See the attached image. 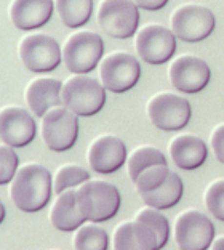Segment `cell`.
<instances>
[{
	"mask_svg": "<svg viewBox=\"0 0 224 250\" xmlns=\"http://www.w3.org/2000/svg\"><path fill=\"white\" fill-rule=\"evenodd\" d=\"M43 141L51 151H67L76 145L79 136L77 114L67 107H53L42 121Z\"/></svg>",
	"mask_w": 224,
	"mask_h": 250,
	"instance_id": "cell-7",
	"label": "cell"
},
{
	"mask_svg": "<svg viewBox=\"0 0 224 250\" xmlns=\"http://www.w3.org/2000/svg\"><path fill=\"white\" fill-rule=\"evenodd\" d=\"M213 249H224V237H221V239L215 241V244H213Z\"/></svg>",
	"mask_w": 224,
	"mask_h": 250,
	"instance_id": "cell-32",
	"label": "cell"
},
{
	"mask_svg": "<svg viewBox=\"0 0 224 250\" xmlns=\"http://www.w3.org/2000/svg\"><path fill=\"white\" fill-rule=\"evenodd\" d=\"M175 239L181 249H208L215 239V225L206 215L187 210L176 218Z\"/></svg>",
	"mask_w": 224,
	"mask_h": 250,
	"instance_id": "cell-12",
	"label": "cell"
},
{
	"mask_svg": "<svg viewBox=\"0 0 224 250\" xmlns=\"http://www.w3.org/2000/svg\"><path fill=\"white\" fill-rule=\"evenodd\" d=\"M37 124L26 109L18 106H8L0 116V136L5 145L24 147L36 138Z\"/></svg>",
	"mask_w": 224,
	"mask_h": 250,
	"instance_id": "cell-14",
	"label": "cell"
},
{
	"mask_svg": "<svg viewBox=\"0 0 224 250\" xmlns=\"http://www.w3.org/2000/svg\"><path fill=\"white\" fill-rule=\"evenodd\" d=\"M53 0H15L10 16L13 24L21 31H34L50 21L55 8Z\"/></svg>",
	"mask_w": 224,
	"mask_h": 250,
	"instance_id": "cell-16",
	"label": "cell"
},
{
	"mask_svg": "<svg viewBox=\"0 0 224 250\" xmlns=\"http://www.w3.org/2000/svg\"><path fill=\"white\" fill-rule=\"evenodd\" d=\"M211 77L208 64L197 56L186 55L170 66L171 85L183 93H199L208 85Z\"/></svg>",
	"mask_w": 224,
	"mask_h": 250,
	"instance_id": "cell-13",
	"label": "cell"
},
{
	"mask_svg": "<svg viewBox=\"0 0 224 250\" xmlns=\"http://www.w3.org/2000/svg\"><path fill=\"white\" fill-rule=\"evenodd\" d=\"M141 197L147 206L159 210H166L176 206L183 197V181L175 172H170L166 180L156 189L141 192Z\"/></svg>",
	"mask_w": 224,
	"mask_h": 250,
	"instance_id": "cell-21",
	"label": "cell"
},
{
	"mask_svg": "<svg viewBox=\"0 0 224 250\" xmlns=\"http://www.w3.org/2000/svg\"><path fill=\"white\" fill-rule=\"evenodd\" d=\"M157 164H166V159L162 151L152 146H143L136 149L128 159V173L131 180H136L146 168L157 166Z\"/></svg>",
	"mask_w": 224,
	"mask_h": 250,
	"instance_id": "cell-23",
	"label": "cell"
},
{
	"mask_svg": "<svg viewBox=\"0 0 224 250\" xmlns=\"http://www.w3.org/2000/svg\"><path fill=\"white\" fill-rule=\"evenodd\" d=\"M136 52L149 64H163L176 52V36L160 24H149L138 32Z\"/></svg>",
	"mask_w": 224,
	"mask_h": 250,
	"instance_id": "cell-11",
	"label": "cell"
},
{
	"mask_svg": "<svg viewBox=\"0 0 224 250\" xmlns=\"http://www.w3.org/2000/svg\"><path fill=\"white\" fill-rule=\"evenodd\" d=\"M61 93L62 87L58 79L42 77L29 83L26 90V100L34 114L37 117H43L50 109L61 104Z\"/></svg>",
	"mask_w": 224,
	"mask_h": 250,
	"instance_id": "cell-17",
	"label": "cell"
},
{
	"mask_svg": "<svg viewBox=\"0 0 224 250\" xmlns=\"http://www.w3.org/2000/svg\"><path fill=\"white\" fill-rule=\"evenodd\" d=\"M211 147H213L218 161L224 164V124L216 127L213 135H211Z\"/></svg>",
	"mask_w": 224,
	"mask_h": 250,
	"instance_id": "cell-30",
	"label": "cell"
},
{
	"mask_svg": "<svg viewBox=\"0 0 224 250\" xmlns=\"http://www.w3.org/2000/svg\"><path fill=\"white\" fill-rule=\"evenodd\" d=\"M51 186L53 183L48 168L39 164H27L16 172L10 194L20 210L32 213L42 210L50 202Z\"/></svg>",
	"mask_w": 224,
	"mask_h": 250,
	"instance_id": "cell-1",
	"label": "cell"
},
{
	"mask_svg": "<svg viewBox=\"0 0 224 250\" xmlns=\"http://www.w3.org/2000/svg\"><path fill=\"white\" fill-rule=\"evenodd\" d=\"M88 180H90V173L87 172V168L80 166H64L56 173L53 181V189L56 194H61V192L82 185Z\"/></svg>",
	"mask_w": 224,
	"mask_h": 250,
	"instance_id": "cell-24",
	"label": "cell"
},
{
	"mask_svg": "<svg viewBox=\"0 0 224 250\" xmlns=\"http://www.w3.org/2000/svg\"><path fill=\"white\" fill-rule=\"evenodd\" d=\"M77 204L87 221H107L120 208V192L107 181H85L77 189Z\"/></svg>",
	"mask_w": 224,
	"mask_h": 250,
	"instance_id": "cell-2",
	"label": "cell"
},
{
	"mask_svg": "<svg viewBox=\"0 0 224 250\" xmlns=\"http://www.w3.org/2000/svg\"><path fill=\"white\" fill-rule=\"evenodd\" d=\"M50 218L56 229L64 232L77 229L85 223L87 218L83 217V213L79 208L76 189H67L58 194V199L51 208Z\"/></svg>",
	"mask_w": 224,
	"mask_h": 250,
	"instance_id": "cell-20",
	"label": "cell"
},
{
	"mask_svg": "<svg viewBox=\"0 0 224 250\" xmlns=\"http://www.w3.org/2000/svg\"><path fill=\"white\" fill-rule=\"evenodd\" d=\"M104 88L96 79L79 74L62 85V104L77 116H95L106 103Z\"/></svg>",
	"mask_w": 224,
	"mask_h": 250,
	"instance_id": "cell-3",
	"label": "cell"
},
{
	"mask_svg": "<svg viewBox=\"0 0 224 250\" xmlns=\"http://www.w3.org/2000/svg\"><path fill=\"white\" fill-rule=\"evenodd\" d=\"M18 168V156L13 146L5 145L0 147V185H7L15 178Z\"/></svg>",
	"mask_w": 224,
	"mask_h": 250,
	"instance_id": "cell-29",
	"label": "cell"
},
{
	"mask_svg": "<svg viewBox=\"0 0 224 250\" xmlns=\"http://www.w3.org/2000/svg\"><path fill=\"white\" fill-rule=\"evenodd\" d=\"M127 161V146L117 136H100L90 146L88 162L96 173H114Z\"/></svg>",
	"mask_w": 224,
	"mask_h": 250,
	"instance_id": "cell-15",
	"label": "cell"
},
{
	"mask_svg": "<svg viewBox=\"0 0 224 250\" xmlns=\"http://www.w3.org/2000/svg\"><path fill=\"white\" fill-rule=\"evenodd\" d=\"M114 249H160V244L156 231L136 220L120 225L116 229Z\"/></svg>",
	"mask_w": 224,
	"mask_h": 250,
	"instance_id": "cell-19",
	"label": "cell"
},
{
	"mask_svg": "<svg viewBox=\"0 0 224 250\" xmlns=\"http://www.w3.org/2000/svg\"><path fill=\"white\" fill-rule=\"evenodd\" d=\"M133 2H135L140 8L156 11V10L163 8L165 5L168 3V0H133Z\"/></svg>",
	"mask_w": 224,
	"mask_h": 250,
	"instance_id": "cell-31",
	"label": "cell"
},
{
	"mask_svg": "<svg viewBox=\"0 0 224 250\" xmlns=\"http://www.w3.org/2000/svg\"><path fill=\"white\" fill-rule=\"evenodd\" d=\"M170 172L171 170L168 168V164H157V166L146 168L133 183L136 185L140 194L146 191H152V189H156L159 185L163 183L166 177L170 175Z\"/></svg>",
	"mask_w": 224,
	"mask_h": 250,
	"instance_id": "cell-27",
	"label": "cell"
},
{
	"mask_svg": "<svg viewBox=\"0 0 224 250\" xmlns=\"http://www.w3.org/2000/svg\"><path fill=\"white\" fill-rule=\"evenodd\" d=\"M102 53L104 42L95 32L82 31L72 34L62 48V60L66 67L74 74H87L98 66Z\"/></svg>",
	"mask_w": 224,
	"mask_h": 250,
	"instance_id": "cell-4",
	"label": "cell"
},
{
	"mask_svg": "<svg viewBox=\"0 0 224 250\" xmlns=\"http://www.w3.org/2000/svg\"><path fill=\"white\" fill-rule=\"evenodd\" d=\"M56 8L67 27H80L90 20L93 0H56Z\"/></svg>",
	"mask_w": 224,
	"mask_h": 250,
	"instance_id": "cell-22",
	"label": "cell"
},
{
	"mask_svg": "<svg viewBox=\"0 0 224 250\" xmlns=\"http://www.w3.org/2000/svg\"><path fill=\"white\" fill-rule=\"evenodd\" d=\"M102 85L114 93L128 92L141 77V66L135 56L123 52L111 53L100 66Z\"/></svg>",
	"mask_w": 224,
	"mask_h": 250,
	"instance_id": "cell-10",
	"label": "cell"
},
{
	"mask_svg": "<svg viewBox=\"0 0 224 250\" xmlns=\"http://www.w3.org/2000/svg\"><path fill=\"white\" fill-rule=\"evenodd\" d=\"M206 145L199 136L181 135L171 141L170 156L175 166L183 170H195L204 166L206 161Z\"/></svg>",
	"mask_w": 224,
	"mask_h": 250,
	"instance_id": "cell-18",
	"label": "cell"
},
{
	"mask_svg": "<svg viewBox=\"0 0 224 250\" xmlns=\"http://www.w3.org/2000/svg\"><path fill=\"white\" fill-rule=\"evenodd\" d=\"M3 217H5V206H2V221H3Z\"/></svg>",
	"mask_w": 224,
	"mask_h": 250,
	"instance_id": "cell-33",
	"label": "cell"
},
{
	"mask_svg": "<svg viewBox=\"0 0 224 250\" xmlns=\"http://www.w3.org/2000/svg\"><path fill=\"white\" fill-rule=\"evenodd\" d=\"M216 18L210 8L184 5L171 16V31L184 42H200L215 31Z\"/></svg>",
	"mask_w": 224,
	"mask_h": 250,
	"instance_id": "cell-8",
	"label": "cell"
},
{
	"mask_svg": "<svg viewBox=\"0 0 224 250\" xmlns=\"http://www.w3.org/2000/svg\"><path fill=\"white\" fill-rule=\"evenodd\" d=\"M74 247L76 249H100L104 250L109 247L107 232L95 225L82 226L76 237H74Z\"/></svg>",
	"mask_w": 224,
	"mask_h": 250,
	"instance_id": "cell-25",
	"label": "cell"
},
{
	"mask_svg": "<svg viewBox=\"0 0 224 250\" xmlns=\"http://www.w3.org/2000/svg\"><path fill=\"white\" fill-rule=\"evenodd\" d=\"M147 114L157 128L165 132H176L184 128L191 121V104L180 95L165 92L149 101Z\"/></svg>",
	"mask_w": 224,
	"mask_h": 250,
	"instance_id": "cell-6",
	"label": "cell"
},
{
	"mask_svg": "<svg viewBox=\"0 0 224 250\" xmlns=\"http://www.w3.org/2000/svg\"><path fill=\"white\" fill-rule=\"evenodd\" d=\"M138 221H143V223L149 225L151 228L156 231V234L159 237V244L160 249H162L166 242H168V236H170V226H168V220H166L162 213L159 212V208L156 207H146L143 208L136 217Z\"/></svg>",
	"mask_w": 224,
	"mask_h": 250,
	"instance_id": "cell-26",
	"label": "cell"
},
{
	"mask_svg": "<svg viewBox=\"0 0 224 250\" xmlns=\"http://www.w3.org/2000/svg\"><path fill=\"white\" fill-rule=\"evenodd\" d=\"M205 204L216 220L224 221V180L213 181L205 192Z\"/></svg>",
	"mask_w": 224,
	"mask_h": 250,
	"instance_id": "cell-28",
	"label": "cell"
},
{
	"mask_svg": "<svg viewBox=\"0 0 224 250\" xmlns=\"http://www.w3.org/2000/svg\"><path fill=\"white\" fill-rule=\"evenodd\" d=\"M133 0H102L98 10V24L116 39L135 36L140 26V11Z\"/></svg>",
	"mask_w": 224,
	"mask_h": 250,
	"instance_id": "cell-5",
	"label": "cell"
},
{
	"mask_svg": "<svg viewBox=\"0 0 224 250\" xmlns=\"http://www.w3.org/2000/svg\"><path fill=\"white\" fill-rule=\"evenodd\" d=\"M21 61L32 72H51L61 64L60 43L47 34H31L20 45Z\"/></svg>",
	"mask_w": 224,
	"mask_h": 250,
	"instance_id": "cell-9",
	"label": "cell"
}]
</instances>
